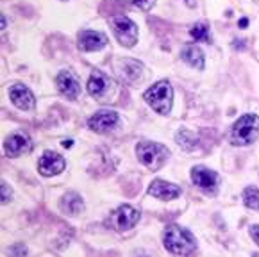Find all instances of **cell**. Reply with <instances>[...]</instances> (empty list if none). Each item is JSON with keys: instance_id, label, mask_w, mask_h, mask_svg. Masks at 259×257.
Masks as SVG:
<instances>
[{"instance_id": "1", "label": "cell", "mask_w": 259, "mask_h": 257, "mask_svg": "<svg viewBox=\"0 0 259 257\" xmlns=\"http://www.w3.org/2000/svg\"><path fill=\"white\" fill-rule=\"evenodd\" d=\"M163 243L168 252L179 257L191 255L195 252V248H197V243H195V238L191 236V232H188L186 229L177 227V225H170L164 231Z\"/></svg>"}, {"instance_id": "2", "label": "cell", "mask_w": 259, "mask_h": 257, "mask_svg": "<svg viewBox=\"0 0 259 257\" xmlns=\"http://www.w3.org/2000/svg\"><path fill=\"white\" fill-rule=\"evenodd\" d=\"M231 143L238 147L254 143L259 138V116L257 114H243L231 128Z\"/></svg>"}, {"instance_id": "3", "label": "cell", "mask_w": 259, "mask_h": 257, "mask_svg": "<svg viewBox=\"0 0 259 257\" xmlns=\"http://www.w3.org/2000/svg\"><path fill=\"white\" fill-rule=\"evenodd\" d=\"M136 155L149 170H159L170 157V150L164 145L154 143V141H141L136 147Z\"/></svg>"}, {"instance_id": "4", "label": "cell", "mask_w": 259, "mask_h": 257, "mask_svg": "<svg viewBox=\"0 0 259 257\" xmlns=\"http://www.w3.org/2000/svg\"><path fill=\"white\" fill-rule=\"evenodd\" d=\"M145 100L156 113L159 114H168L171 109V99H174V91L168 80H159L154 86H150L145 91Z\"/></svg>"}, {"instance_id": "5", "label": "cell", "mask_w": 259, "mask_h": 257, "mask_svg": "<svg viewBox=\"0 0 259 257\" xmlns=\"http://www.w3.org/2000/svg\"><path fill=\"white\" fill-rule=\"evenodd\" d=\"M111 27H113V32L116 36L120 43L123 47H134L138 41V27L133 20H129L123 15H116L111 18Z\"/></svg>"}, {"instance_id": "6", "label": "cell", "mask_w": 259, "mask_h": 257, "mask_svg": "<svg viewBox=\"0 0 259 257\" xmlns=\"http://www.w3.org/2000/svg\"><path fill=\"white\" fill-rule=\"evenodd\" d=\"M118 123H120V116L113 109H100L88 120V127L99 134L113 131L114 127H118Z\"/></svg>"}, {"instance_id": "7", "label": "cell", "mask_w": 259, "mask_h": 257, "mask_svg": "<svg viewBox=\"0 0 259 257\" xmlns=\"http://www.w3.org/2000/svg\"><path fill=\"white\" fill-rule=\"evenodd\" d=\"M138 220H140V212H138V209L131 207V205H120V207L113 212V216H111L113 227L120 232L133 229L138 223Z\"/></svg>"}, {"instance_id": "8", "label": "cell", "mask_w": 259, "mask_h": 257, "mask_svg": "<svg viewBox=\"0 0 259 257\" xmlns=\"http://www.w3.org/2000/svg\"><path fill=\"white\" fill-rule=\"evenodd\" d=\"M191 181H193L195 186H198V188L206 193H214L218 188L217 172L209 170L206 166H195L191 170Z\"/></svg>"}, {"instance_id": "9", "label": "cell", "mask_w": 259, "mask_h": 257, "mask_svg": "<svg viewBox=\"0 0 259 257\" xmlns=\"http://www.w3.org/2000/svg\"><path fill=\"white\" fill-rule=\"evenodd\" d=\"M65 166H66V163H65V159H63V155H59L57 152H52V150L45 152L38 163L39 174L45 175V177H54V175L61 174V172L65 170Z\"/></svg>"}, {"instance_id": "10", "label": "cell", "mask_w": 259, "mask_h": 257, "mask_svg": "<svg viewBox=\"0 0 259 257\" xmlns=\"http://www.w3.org/2000/svg\"><path fill=\"white\" fill-rule=\"evenodd\" d=\"M79 49L84 52H97L107 45V36L99 32V30H82L77 36Z\"/></svg>"}, {"instance_id": "11", "label": "cell", "mask_w": 259, "mask_h": 257, "mask_svg": "<svg viewBox=\"0 0 259 257\" xmlns=\"http://www.w3.org/2000/svg\"><path fill=\"white\" fill-rule=\"evenodd\" d=\"M9 99L22 111H31L34 107V95L23 84H15V86L9 88Z\"/></svg>"}, {"instance_id": "12", "label": "cell", "mask_w": 259, "mask_h": 257, "mask_svg": "<svg viewBox=\"0 0 259 257\" xmlns=\"http://www.w3.org/2000/svg\"><path fill=\"white\" fill-rule=\"evenodd\" d=\"M56 84H57L59 93L65 95L68 100H75L77 97H79V93H80L79 80H77V77L73 75L72 72H68V70H65V72H61L57 75Z\"/></svg>"}, {"instance_id": "13", "label": "cell", "mask_w": 259, "mask_h": 257, "mask_svg": "<svg viewBox=\"0 0 259 257\" xmlns=\"http://www.w3.org/2000/svg\"><path fill=\"white\" fill-rule=\"evenodd\" d=\"M111 90V80L104 75L99 70H93L92 75L88 79V93L92 95L93 99L102 100Z\"/></svg>"}, {"instance_id": "14", "label": "cell", "mask_w": 259, "mask_h": 257, "mask_svg": "<svg viewBox=\"0 0 259 257\" xmlns=\"http://www.w3.org/2000/svg\"><path fill=\"white\" fill-rule=\"evenodd\" d=\"M149 195L159 198V200H174V198H177L181 195V189L176 184H171V182L156 179L149 186Z\"/></svg>"}, {"instance_id": "15", "label": "cell", "mask_w": 259, "mask_h": 257, "mask_svg": "<svg viewBox=\"0 0 259 257\" xmlns=\"http://www.w3.org/2000/svg\"><path fill=\"white\" fill-rule=\"evenodd\" d=\"M31 148V140L25 136V134H11L8 140L4 141V152L9 157H16V155L25 154L27 150Z\"/></svg>"}, {"instance_id": "16", "label": "cell", "mask_w": 259, "mask_h": 257, "mask_svg": "<svg viewBox=\"0 0 259 257\" xmlns=\"http://www.w3.org/2000/svg\"><path fill=\"white\" fill-rule=\"evenodd\" d=\"M181 57H183L184 63H188L190 66H193V68H197V70L204 68V54L198 47H195V45L186 47V49L181 52Z\"/></svg>"}, {"instance_id": "17", "label": "cell", "mask_w": 259, "mask_h": 257, "mask_svg": "<svg viewBox=\"0 0 259 257\" xmlns=\"http://www.w3.org/2000/svg\"><path fill=\"white\" fill-rule=\"evenodd\" d=\"M61 209L66 212V215L75 216V215H79V212H82L84 204H82V200H80V197L77 195V193H68V195H65V198H63Z\"/></svg>"}, {"instance_id": "18", "label": "cell", "mask_w": 259, "mask_h": 257, "mask_svg": "<svg viewBox=\"0 0 259 257\" xmlns=\"http://www.w3.org/2000/svg\"><path fill=\"white\" fill-rule=\"evenodd\" d=\"M243 202H245V205H247V207L259 211V189L254 188V186H248V188H245Z\"/></svg>"}, {"instance_id": "19", "label": "cell", "mask_w": 259, "mask_h": 257, "mask_svg": "<svg viewBox=\"0 0 259 257\" xmlns=\"http://www.w3.org/2000/svg\"><path fill=\"white\" fill-rule=\"evenodd\" d=\"M190 34L197 41H209V29L206 23H195L190 29Z\"/></svg>"}, {"instance_id": "20", "label": "cell", "mask_w": 259, "mask_h": 257, "mask_svg": "<svg viewBox=\"0 0 259 257\" xmlns=\"http://www.w3.org/2000/svg\"><path fill=\"white\" fill-rule=\"evenodd\" d=\"M186 136H188V140H184L181 134H177V141H179L181 147H183L184 150H193V148H197V143H198L197 136H193L190 131H186Z\"/></svg>"}, {"instance_id": "21", "label": "cell", "mask_w": 259, "mask_h": 257, "mask_svg": "<svg viewBox=\"0 0 259 257\" xmlns=\"http://www.w3.org/2000/svg\"><path fill=\"white\" fill-rule=\"evenodd\" d=\"M8 253L11 257H25L27 250H25V246H23V245H15V246H11V248L8 250Z\"/></svg>"}, {"instance_id": "22", "label": "cell", "mask_w": 259, "mask_h": 257, "mask_svg": "<svg viewBox=\"0 0 259 257\" xmlns=\"http://www.w3.org/2000/svg\"><path fill=\"white\" fill-rule=\"evenodd\" d=\"M133 2L140 9H143V11H149V9L154 6V2H156V0H133Z\"/></svg>"}, {"instance_id": "23", "label": "cell", "mask_w": 259, "mask_h": 257, "mask_svg": "<svg viewBox=\"0 0 259 257\" xmlns=\"http://www.w3.org/2000/svg\"><path fill=\"white\" fill-rule=\"evenodd\" d=\"M9 197H11V189H9V186L2 184V204H6V202H9Z\"/></svg>"}, {"instance_id": "24", "label": "cell", "mask_w": 259, "mask_h": 257, "mask_svg": "<svg viewBox=\"0 0 259 257\" xmlns=\"http://www.w3.org/2000/svg\"><path fill=\"white\" fill-rule=\"evenodd\" d=\"M250 238L259 245V225H252L250 227Z\"/></svg>"}, {"instance_id": "25", "label": "cell", "mask_w": 259, "mask_h": 257, "mask_svg": "<svg viewBox=\"0 0 259 257\" xmlns=\"http://www.w3.org/2000/svg\"><path fill=\"white\" fill-rule=\"evenodd\" d=\"M252 257H259V253H254V255H252Z\"/></svg>"}]
</instances>
